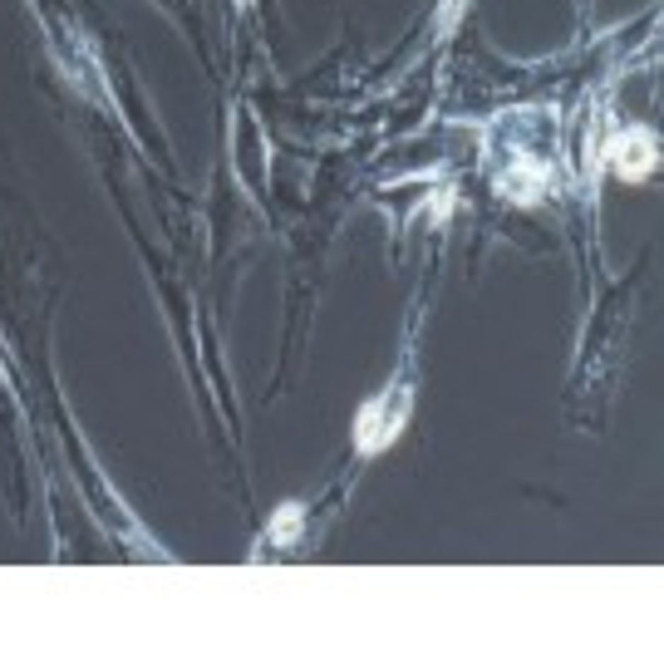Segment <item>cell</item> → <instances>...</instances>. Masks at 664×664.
Wrapping results in <instances>:
<instances>
[{"label": "cell", "instance_id": "obj_2", "mask_svg": "<svg viewBox=\"0 0 664 664\" xmlns=\"http://www.w3.org/2000/svg\"><path fill=\"white\" fill-rule=\"evenodd\" d=\"M296 527H301V507H286V522H281V527H271V537H276V542H291V537H296Z\"/></svg>", "mask_w": 664, "mask_h": 664}, {"label": "cell", "instance_id": "obj_1", "mask_svg": "<svg viewBox=\"0 0 664 664\" xmlns=\"http://www.w3.org/2000/svg\"><path fill=\"white\" fill-rule=\"evenodd\" d=\"M610 163H615L620 177H645V173L655 168V138H650L645 128L620 133V138L610 143Z\"/></svg>", "mask_w": 664, "mask_h": 664}]
</instances>
